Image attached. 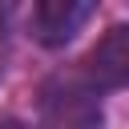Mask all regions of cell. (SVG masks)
Masks as SVG:
<instances>
[{
    "label": "cell",
    "instance_id": "1",
    "mask_svg": "<svg viewBox=\"0 0 129 129\" xmlns=\"http://www.w3.org/2000/svg\"><path fill=\"white\" fill-rule=\"evenodd\" d=\"M36 129H101L97 93L85 81H56L40 93V125Z\"/></svg>",
    "mask_w": 129,
    "mask_h": 129
},
{
    "label": "cell",
    "instance_id": "3",
    "mask_svg": "<svg viewBox=\"0 0 129 129\" xmlns=\"http://www.w3.org/2000/svg\"><path fill=\"white\" fill-rule=\"evenodd\" d=\"M89 16H93V4H85V0H40L32 8V36L40 44L56 48V44L73 40Z\"/></svg>",
    "mask_w": 129,
    "mask_h": 129
},
{
    "label": "cell",
    "instance_id": "4",
    "mask_svg": "<svg viewBox=\"0 0 129 129\" xmlns=\"http://www.w3.org/2000/svg\"><path fill=\"white\" fill-rule=\"evenodd\" d=\"M0 129H28V125H20V121H0Z\"/></svg>",
    "mask_w": 129,
    "mask_h": 129
},
{
    "label": "cell",
    "instance_id": "2",
    "mask_svg": "<svg viewBox=\"0 0 129 129\" xmlns=\"http://www.w3.org/2000/svg\"><path fill=\"white\" fill-rule=\"evenodd\" d=\"M81 81L93 93H101V89H125L129 85V24L109 28L89 48V56L81 60Z\"/></svg>",
    "mask_w": 129,
    "mask_h": 129
}]
</instances>
